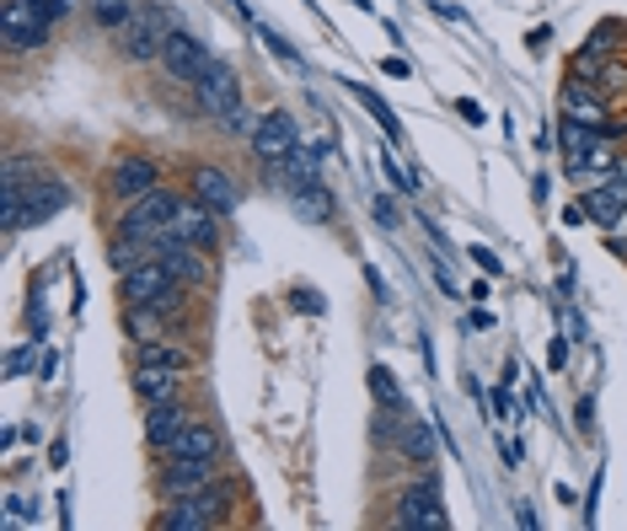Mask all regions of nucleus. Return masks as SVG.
Wrapping results in <instances>:
<instances>
[{
  "label": "nucleus",
  "instance_id": "nucleus-1",
  "mask_svg": "<svg viewBox=\"0 0 627 531\" xmlns=\"http://www.w3.org/2000/svg\"><path fill=\"white\" fill-rule=\"evenodd\" d=\"M123 307H146V312L178 317L182 307H188V284H182L161 258H150V263H140V269L123 274Z\"/></svg>",
  "mask_w": 627,
  "mask_h": 531
},
{
  "label": "nucleus",
  "instance_id": "nucleus-2",
  "mask_svg": "<svg viewBox=\"0 0 627 531\" xmlns=\"http://www.w3.org/2000/svg\"><path fill=\"white\" fill-rule=\"evenodd\" d=\"M226 510H231V489L215 478L209 489L199 494H182V500H167V510L156 515V527L161 531H209L226 521Z\"/></svg>",
  "mask_w": 627,
  "mask_h": 531
},
{
  "label": "nucleus",
  "instance_id": "nucleus-3",
  "mask_svg": "<svg viewBox=\"0 0 627 531\" xmlns=\"http://www.w3.org/2000/svg\"><path fill=\"white\" fill-rule=\"evenodd\" d=\"M172 17L161 11V6H140L135 17H129V28L119 32V49L123 60H161V49H167V38H172Z\"/></svg>",
  "mask_w": 627,
  "mask_h": 531
},
{
  "label": "nucleus",
  "instance_id": "nucleus-4",
  "mask_svg": "<svg viewBox=\"0 0 627 531\" xmlns=\"http://www.w3.org/2000/svg\"><path fill=\"white\" fill-rule=\"evenodd\" d=\"M391 527H402V531H446L450 527L446 500H440L435 478H424L418 489H408L402 500L391 504Z\"/></svg>",
  "mask_w": 627,
  "mask_h": 531
},
{
  "label": "nucleus",
  "instance_id": "nucleus-5",
  "mask_svg": "<svg viewBox=\"0 0 627 531\" xmlns=\"http://www.w3.org/2000/svg\"><path fill=\"white\" fill-rule=\"evenodd\" d=\"M49 17L32 6V0H6L0 6V38H6V49L11 54H28V49H38L43 38H49Z\"/></svg>",
  "mask_w": 627,
  "mask_h": 531
},
{
  "label": "nucleus",
  "instance_id": "nucleus-6",
  "mask_svg": "<svg viewBox=\"0 0 627 531\" xmlns=\"http://www.w3.org/2000/svg\"><path fill=\"white\" fill-rule=\"evenodd\" d=\"M150 188H161V167L150 157H119L108 167V193L119 199V204H135V199H146Z\"/></svg>",
  "mask_w": 627,
  "mask_h": 531
},
{
  "label": "nucleus",
  "instance_id": "nucleus-7",
  "mask_svg": "<svg viewBox=\"0 0 627 531\" xmlns=\"http://www.w3.org/2000/svg\"><path fill=\"white\" fill-rule=\"evenodd\" d=\"M193 97H199V108H205L209 119H226L231 108H241V81H237V70L215 60L205 76L193 81Z\"/></svg>",
  "mask_w": 627,
  "mask_h": 531
},
{
  "label": "nucleus",
  "instance_id": "nucleus-8",
  "mask_svg": "<svg viewBox=\"0 0 627 531\" xmlns=\"http://www.w3.org/2000/svg\"><path fill=\"white\" fill-rule=\"evenodd\" d=\"M585 216L596 220L600 231H617L627 220V161L611 172V178H600L596 188H590V199H585Z\"/></svg>",
  "mask_w": 627,
  "mask_h": 531
},
{
  "label": "nucleus",
  "instance_id": "nucleus-9",
  "mask_svg": "<svg viewBox=\"0 0 627 531\" xmlns=\"http://www.w3.org/2000/svg\"><path fill=\"white\" fill-rule=\"evenodd\" d=\"M300 146V124L290 113H263V124L252 134V157L263 161V167H285V157Z\"/></svg>",
  "mask_w": 627,
  "mask_h": 531
},
{
  "label": "nucleus",
  "instance_id": "nucleus-10",
  "mask_svg": "<svg viewBox=\"0 0 627 531\" xmlns=\"http://www.w3.org/2000/svg\"><path fill=\"white\" fill-rule=\"evenodd\" d=\"M70 204V188L60 178H49V172H32L28 183H22V226H43V220H54Z\"/></svg>",
  "mask_w": 627,
  "mask_h": 531
},
{
  "label": "nucleus",
  "instance_id": "nucleus-11",
  "mask_svg": "<svg viewBox=\"0 0 627 531\" xmlns=\"http://www.w3.org/2000/svg\"><path fill=\"white\" fill-rule=\"evenodd\" d=\"M220 210H209L199 193H188L178 204V216H172V237H182V242H193V248H215V237H220Z\"/></svg>",
  "mask_w": 627,
  "mask_h": 531
},
{
  "label": "nucleus",
  "instance_id": "nucleus-12",
  "mask_svg": "<svg viewBox=\"0 0 627 531\" xmlns=\"http://www.w3.org/2000/svg\"><path fill=\"white\" fill-rule=\"evenodd\" d=\"M188 193H199L209 210H220V216H237L241 204V183L226 172V167H215V161H205V167H193V178H188Z\"/></svg>",
  "mask_w": 627,
  "mask_h": 531
},
{
  "label": "nucleus",
  "instance_id": "nucleus-13",
  "mask_svg": "<svg viewBox=\"0 0 627 531\" xmlns=\"http://www.w3.org/2000/svg\"><path fill=\"white\" fill-rule=\"evenodd\" d=\"M161 64H167V76H172V81H188V87H193V81H199L215 60H209V49L193 38V32H172V38H167V49H161Z\"/></svg>",
  "mask_w": 627,
  "mask_h": 531
},
{
  "label": "nucleus",
  "instance_id": "nucleus-14",
  "mask_svg": "<svg viewBox=\"0 0 627 531\" xmlns=\"http://www.w3.org/2000/svg\"><path fill=\"white\" fill-rule=\"evenodd\" d=\"M172 468L161 472V489H167V500H182V494H199V489H209L215 478H220V468L209 462V457H167Z\"/></svg>",
  "mask_w": 627,
  "mask_h": 531
},
{
  "label": "nucleus",
  "instance_id": "nucleus-15",
  "mask_svg": "<svg viewBox=\"0 0 627 531\" xmlns=\"http://www.w3.org/2000/svg\"><path fill=\"white\" fill-rule=\"evenodd\" d=\"M188 419H193V413L182 408V398H172V403H150L146 408V445L167 457V451H172V440L188 430Z\"/></svg>",
  "mask_w": 627,
  "mask_h": 531
},
{
  "label": "nucleus",
  "instance_id": "nucleus-16",
  "mask_svg": "<svg viewBox=\"0 0 627 531\" xmlns=\"http://www.w3.org/2000/svg\"><path fill=\"white\" fill-rule=\"evenodd\" d=\"M135 398L146 408L182 398V371H172V365H140V371H135Z\"/></svg>",
  "mask_w": 627,
  "mask_h": 531
},
{
  "label": "nucleus",
  "instance_id": "nucleus-17",
  "mask_svg": "<svg viewBox=\"0 0 627 531\" xmlns=\"http://www.w3.org/2000/svg\"><path fill=\"white\" fill-rule=\"evenodd\" d=\"M397 445H402V457L414 468H435V424H424V419L397 424Z\"/></svg>",
  "mask_w": 627,
  "mask_h": 531
},
{
  "label": "nucleus",
  "instance_id": "nucleus-18",
  "mask_svg": "<svg viewBox=\"0 0 627 531\" xmlns=\"http://www.w3.org/2000/svg\"><path fill=\"white\" fill-rule=\"evenodd\" d=\"M167 457H209V462H215V457H220V430L205 424V419H188V430L172 440Z\"/></svg>",
  "mask_w": 627,
  "mask_h": 531
},
{
  "label": "nucleus",
  "instance_id": "nucleus-19",
  "mask_svg": "<svg viewBox=\"0 0 627 531\" xmlns=\"http://www.w3.org/2000/svg\"><path fill=\"white\" fill-rule=\"evenodd\" d=\"M564 108L574 113V119L606 129V108H600V97L590 92V81H568V87H564Z\"/></svg>",
  "mask_w": 627,
  "mask_h": 531
},
{
  "label": "nucleus",
  "instance_id": "nucleus-20",
  "mask_svg": "<svg viewBox=\"0 0 627 531\" xmlns=\"http://www.w3.org/2000/svg\"><path fill=\"white\" fill-rule=\"evenodd\" d=\"M558 140H564V157H585L596 140H606V129L600 124H585V119H574L564 113V124H558Z\"/></svg>",
  "mask_w": 627,
  "mask_h": 531
},
{
  "label": "nucleus",
  "instance_id": "nucleus-21",
  "mask_svg": "<svg viewBox=\"0 0 627 531\" xmlns=\"http://www.w3.org/2000/svg\"><path fill=\"white\" fill-rule=\"evenodd\" d=\"M156 258V242H140V237H113V252H108V263L119 269V280L129 274V269H140V263H150Z\"/></svg>",
  "mask_w": 627,
  "mask_h": 531
},
{
  "label": "nucleus",
  "instance_id": "nucleus-22",
  "mask_svg": "<svg viewBox=\"0 0 627 531\" xmlns=\"http://www.w3.org/2000/svg\"><path fill=\"white\" fill-rule=\"evenodd\" d=\"M290 193H296V216L300 220L322 226V220L332 216V199H328V188H322V183H300V188H290Z\"/></svg>",
  "mask_w": 627,
  "mask_h": 531
},
{
  "label": "nucleus",
  "instance_id": "nucleus-23",
  "mask_svg": "<svg viewBox=\"0 0 627 531\" xmlns=\"http://www.w3.org/2000/svg\"><path fill=\"white\" fill-rule=\"evenodd\" d=\"M344 87H349V92L359 97V108H365V113H370V119H376V124H381V134H387V140H397V113H391L387 102H381V97L370 92V87H365V81H344Z\"/></svg>",
  "mask_w": 627,
  "mask_h": 531
},
{
  "label": "nucleus",
  "instance_id": "nucleus-24",
  "mask_svg": "<svg viewBox=\"0 0 627 531\" xmlns=\"http://www.w3.org/2000/svg\"><path fill=\"white\" fill-rule=\"evenodd\" d=\"M317 161H322V151H317V146H311V151H306V146H296V151L285 157V178H290V188L317 183V178H322V172H317Z\"/></svg>",
  "mask_w": 627,
  "mask_h": 531
},
{
  "label": "nucleus",
  "instance_id": "nucleus-25",
  "mask_svg": "<svg viewBox=\"0 0 627 531\" xmlns=\"http://www.w3.org/2000/svg\"><path fill=\"white\" fill-rule=\"evenodd\" d=\"M140 365H172V371H188L193 360H188V349H182V344L150 339V344H140Z\"/></svg>",
  "mask_w": 627,
  "mask_h": 531
},
{
  "label": "nucleus",
  "instance_id": "nucleus-26",
  "mask_svg": "<svg viewBox=\"0 0 627 531\" xmlns=\"http://www.w3.org/2000/svg\"><path fill=\"white\" fill-rule=\"evenodd\" d=\"M135 11H140L135 0H91V17H97V28H108V32H123Z\"/></svg>",
  "mask_w": 627,
  "mask_h": 531
},
{
  "label": "nucleus",
  "instance_id": "nucleus-27",
  "mask_svg": "<svg viewBox=\"0 0 627 531\" xmlns=\"http://www.w3.org/2000/svg\"><path fill=\"white\" fill-rule=\"evenodd\" d=\"M370 392H376V403L387 408V413H402V419H408V398L397 392V381H391L387 371H370Z\"/></svg>",
  "mask_w": 627,
  "mask_h": 531
},
{
  "label": "nucleus",
  "instance_id": "nucleus-28",
  "mask_svg": "<svg viewBox=\"0 0 627 531\" xmlns=\"http://www.w3.org/2000/svg\"><path fill=\"white\" fill-rule=\"evenodd\" d=\"M488 408H494V419L515 424V413H520V403H515V381H499V392L488 398Z\"/></svg>",
  "mask_w": 627,
  "mask_h": 531
},
{
  "label": "nucleus",
  "instance_id": "nucleus-29",
  "mask_svg": "<svg viewBox=\"0 0 627 531\" xmlns=\"http://www.w3.org/2000/svg\"><path fill=\"white\" fill-rule=\"evenodd\" d=\"M220 124H226V134H247V140H252V134H258V124H263V119H252V113H247V108H231V113H226V119H220Z\"/></svg>",
  "mask_w": 627,
  "mask_h": 531
},
{
  "label": "nucleus",
  "instance_id": "nucleus-30",
  "mask_svg": "<svg viewBox=\"0 0 627 531\" xmlns=\"http://www.w3.org/2000/svg\"><path fill=\"white\" fill-rule=\"evenodd\" d=\"M32 6H38V11L49 17V22H64V17L76 11V0H32Z\"/></svg>",
  "mask_w": 627,
  "mask_h": 531
},
{
  "label": "nucleus",
  "instance_id": "nucleus-31",
  "mask_svg": "<svg viewBox=\"0 0 627 531\" xmlns=\"http://www.w3.org/2000/svg\"><path fill=\"white\" fill-rule=\"evenodd\" d=\"M472 258H478V269H482V274H505V263H499V252L472 248Z\"/></svg>",
  "mask_w": 627,
  "mask_h": 531
},
{
  "label": "nucleus",
  "instance_id": "nucleus-32",
  "mask_svg": "<svg viewBox=\"0 0 627 531\" xmlns=\"http://www.w3.org/2000/svg\"><path fill=\"white\" fill-rule=\"evenodd\" d=\"M376 220H381V226H397V204H391L387 193H376Z\"/></svg>",
  "mask_w": 627,
  "mask_h": 531
},
{
  "label": "nucleus",
  "instance_id": "nucleus-33",
  "mask_svg": "<svg viewBox=\"0 0 627 531\" xmlns=\"http://www.w3.org/2000/svg\"><path fill=\"white\" fill-rule=\"evenodd\" d=\"M564 360H568V344H564V339H553V349H547V365H553V371H564Z\"/></svg>",
  "mask_w": 627,
  "mask_h": 531
},
{
  "label": "nucleus",
  "instance_id": "nucleus-34",
  "mask_svg": "<svg viewBox=\"0 0 627 531\" xmlns=\"http://www.w3.org/2000/svg\"><path fill=\"white\" fill-rule=\"evenodd\" d=\"M456 108H461V119H467V124H482V108H478V102H472V97H461Z\"/></svg>",
  "mask_w": 627,
  "mask_h": 531
},
{
  "label": "nucleus",
  "instance_id": "nucleus-35",
  "mask_svg": "<svg viewBox=\"0 0 627 531\" xmlns=\"http://www.w3.org/2000/svg\"><path fill=\"white\" fill-rule=\"evenodd\" d=\"M617 252H623V258H627V237H617Z\"/></svg>",
  "mask_w": 627,
  "mask_h": 531
}]
</instances>
